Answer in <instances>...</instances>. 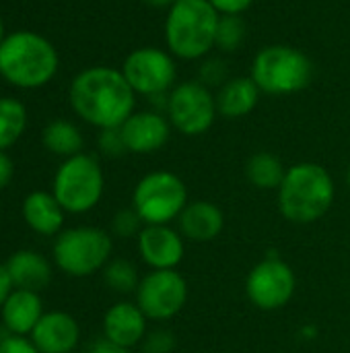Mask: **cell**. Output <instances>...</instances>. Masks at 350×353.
Returning <instances> with one entry per match:
<instances>
[{"label":"cell","mask_w":350,"mask_h":353,"mask_svg":"<svg viewBox=\"0 0 350 353\" xmlns=\"http://www.w3.org/2000/svg\"><path fill=\"white\" fill-rule=\"evenodd\" d=\"M68 101L80 120L105 130L120 128L134 114L136 93L120 68L97 64L80 70L72 79Z\"/></svg>","instance_id":"1"},{"label":"cell","mask_w":350,"mask_h":353,"mask_svg":"<svg viewBox=\"0 0 350 353\" xmlns=\"http://www.w3.org/2000/svg\"><path fill=\"white\" fill-rule=\"evenodd\" d=\"M58 68V50L35 31H12L0 43V79L12 87L39 89L56 77Z\"/></svg>","instance_id":"2"},{"label":"cell","mask_w":350,"mask_h":353,"mask_svg":"<svg viewBox=\"0 0 350 353\" xmlns=\"http://www.w3.org/2000/svg\"><path fill=\"white\" fill-rule=\"evenodd\" d=\"M334 196L336 186L330 172L320 163L303 161L287 168L278 186V209L285 219L309 225L330 211Z\"/></svg>","instance_id":"3"},{"label":"cell","mask_w":350,"mask_h":353,"mask_svg":"<svg viewBox=\"0 0 350 353\" xmlns=\"http://www.w3.org/2000/svg\"><path fill=\"white\" fill-rule=\"evenodd\" d=\"M221 14L208 0H177L165 17L167 50L179 60H202L215 50Z\"/></svg>","instance_id":"4"},{"label":"cell","mask_w":350,"mask_h":353,"mask_svg":"<svg viewBox=\"0 0 350 353\" xmlns=\"http://www.w3.org/2000/svg\"><path fill=\"white\" fill-rule=\"evenodd\" d=\"M314 72V62L305 52L289 43H272L254 56L250 77L262 93L283 97L307 89Z\"/></svg>","instance_id":"5"},{"label":"cell","mask_w":350,"mask_h":353,"mask_svg":"<svg viewBox=\"0 0 350 353\" xmlns=\"http://www.w3.org/2000/svg\"><path fill=\"white\" fill-rule=\"evenodd\" d=\"M105 178L97 157L78 153L60 163L52 182V194L66 213L83 215L95 209L103 196Z\"/></svg>","instance_id":"6"},{"label":"cell","mask_w":350,"mask_h":353,"mask_svg":"<svg viewBox=\"0 0 350 353\" xmlns=\"http://www.w3.org/2000/svg\"><path fill=\"white\" fill-rule=\"evenodd\" d=\"M113 250L111 236L105 230L78 225L56 236L52 254L56 267L68 277H89L109 263Z\"/></svg>","instance_id":"7"},{"label":"cell","mask_w":350,"mask_h":353,"mask_svg":"<svg viewBox=\"0 0 350 353\" xmlns=\"http://www.w3.org/2000/svg\"><path fill=\"white\" fill-rule=\"evenodd\" d=\"M188 205L184 180L167 170H157L138 180L132 192V209L144 225H169Z\"/></svg>","instance_id":"8"},{"label":"cell","mask_w":350,"mask_h":353,"mask_svg":"<svg viewBox=\"0 0 350 353\" xmlns=\"http://www.w3.org/2000/svg\"><path fill=\"white\" fill-rule=\"evenodd\" d=\"M165 116L184 137H200L208 132L219 116L212 89L198 79L177 83L165 97Z\"/></svg>","instance_id":"9"},{"label":"cell","mask_w":350,"mask_h":353,"mask_svg":"<svg viewBox=\"0 0 350 353\" xmlns=\"http://www.w3.org/2000/svg\"><path fill=\"white\" fill-rule=\"evenodd\" d=\"M122 74L136 95L149 99L167 97L177 85V64L169 50L157 46H140L122 62Z\"/></svg>","instance_id":"10"},{"label":"cell","mask_w":350,"mask_h":353,"mask_svg":"<svg viewBox=\"0 0 350 353\" xmlns=\"http://www.w3.org/2000/svg\"><path fill=\"white\" fill-rule=\"evenodd\" d=\"M188 302V281L175 269L149 271L136 288V304L149 321H169Z\"/></svg>","instance_id":"11"},{"label":"cell","mask_w":350,"mask_h":353,"mask_svg":"<svg viewBox=\"0 0 350 353\" xmlns=\"http://www.w3.org/2000/svg\"><path fill=\"white\" fill-rule=\"evenodd\" d=\"M295 288L297 277L293 269L276 256H268L258 263L245 279V294L250 302L266 312L285 308L295 296Z\"/></svg>","instance_id":"12"},{"label":"cell","mask_w":350,"mask_h":353,"mask_svg":"<svg viewBox=\"0 0 350 353\" xmlns=\"http://www.w3.org/2000/svg\"><path fill=\"white\" fill-rule=\"evenodd\" d=\"M120 132L128 153L146 155L163 149L169 143L171 124L165 114L157 110H142V112H134L120 126Z\"/></svg>","instance_id":"13"},{"label":"cell","mask_w":350,"mask_h":353,"mask_svg":"<svg viewBox=\"0 0 350 353\" xmlns=\"http://www.w3.org/2000/svg\"><path fill=\"white\" fill-rule=\"evenodd\" d=\"M138 252L151 271L177 269L184 261V236L171 225H144L138 234Z\"/></svg>","instance_id":"14"},{"label":"cell","mask_w":350,"mask_h":353,"mask_svg":"<svg viewBox=\"0 0 350 353\" xmlns=\"http://www.w3.org/2000/svg\"><path fill=\"white\" fill-rule=\"evenodd\" d=\"M80 339V327L68 312H45L31 333L39 353H74Z\"/></svg>","instance_id":"15"},{"label":"cell","mask_w":350,"mask_h":353,"mask_svg":"<svg viewBox=\"0 0 350 353\" xmlns=\"http://www.w3.org/2000/svg\"><path fill=\"white\" fill-rule=\"evenodd\" d=\"M225 228L223 211L210 201H192L177 217V232L188 242L206 244L221 236Z\"/></svg>","instance_id":"16"},{"label":"cell","mask_w":350,"mask_h":353,"mask_svg":"<svg viewBox=\"0 0 350 353\" xmlns=\"http://www.w3.org/2000/svg\"><path fill=\"white\" fill-rule=\"evenodd\" d=\"M146 321L149 319L136 302H118L103 316V335L109 341L132 350L134 345L144 341Z\"/></svg>","instance_id":"17"},{"label":"cell","mask_w":350,"mask_h":353,"mask_svg":"<svg viewBox=\"0 0 350 353\" xmlns=\"http://www.w3.org/2000/svg\"><path fill=\"white\" fill-rule=\"evenodd\" d=\"M43 314L45 312L39 294L27 290H12L0 310L2 325L6 327V331L19 337L31 335Z\"/></svg>","instance_id":"18"},{"label":"cell","mask_w":350,"mask_h":353,"mask_svg":"<svg viewBox=\"0 0 350 353\" xmlns=\"http://www.w3.org/2000/svg\"><path fill=\"white\" fill-rule=\"evenodd\" d=\"M262 91L254 83L252 77H231L227 83H223L217 91V110L219 116L237 120L250 116L258 101Z\"/></svg>","instance_id":"19"},{"label":"cell","mask_w":350,"mask_h":353,"mask_svg":"<svg viewBox=\"0 0 350 353\" xmlns=\"http://www.w3.org/2000/svg\"><path fill=\"white\" fill-rule=\"evenodd\" d=\"M25 223L39 236H58L64 225V209L52 192L35 190L25 196L21 207Z\"/></svg>","instance_id":"20"},{"label":"cell","mask_w":350,"mask_h":353,"mask_svg":"<svg viewBox=\"0 0 350 353\" xmlns=\"http://www.w3.org/2000/svg\"><path fill=\"white\" fill-rule=\"evenodd\" d=\"M14 290H27L39 294L52 281L50 263L35 250H17L4 263Z\"/></svg>","instance_id":"21"},{"label":"cell","mask_w":350,"mask_h":353,"mask_svg":"<svg viewBox=\"0 0 350 353\" xmlns=\"http://www.w3.org/2000/svg\"><path fill=\"white\" fill-rule=\"evenodd\" d=\"M41 143L43 147L58 155V157H72V155H78L83 153V145H85V139H83V132L78 130L76 124L68 122V120H52L43 132H41Z\"/></svg>","instance_id":"22"},{"label":"cell","mask_w":350,"mask_h":353,"mask_svg":"<svg viewBox=\"0 0 350 353\" xmlns=\"http://www.w3.org/2000/svg\"><path fill=\"white\" fill-rule=\"evenodd\" d=\"M287 174L281 157L270 151L254 153L245 163V178L252 186L260 190H278Z\"/></svg>","instance_id":"23"},{"label":"cell","mask_w":350,"mask_h":353,"mask_svg":"<svg viewBox=\"0 0 350 353\" xmlns=\"http://www.w3.org/2000/svg\"><path fill=\"white\" fill-rule=\"evenodd\" d=\"M27 128V108L14 97H0V151L10 149Z\"/></svg>","instance_id":"24"},{"label":"cell","mask_w":350,"mask_h":353,"mask_svg":"<svg viewBox=\"0 0 350 353\" xmlns=\"http://www.w3.org/2000/svg\"><path fill=\"white\" fill-rule=\"evenodd\" d=\"M103 281L116 294H136L140 283L136 267L126 259H113L103 267Z\"/></svg>","instance_id":"25"},{"label":"cell","mask_w":350,"mask_h":353,"mask_svg":"<svg viewBox=\"0 0 350 353\" xmlns=\"http://www.w3.org/2000/svg\"><path fill=\"white\" fill-rule=\"evenodd\" d=\"M248 37V25L241 14H221L217 25L215 48L219 52H237Z\"/></svg>","instance_id":"26"},{"label":"cell","mask_w":350,"mask_h":353,"mask_svg":"<svg viewBox=\"0 0 350 353\" xmlns=\"http://www.w3.org/2000/svg\"><path fill=\"white\" fill-rule=\"evenodd\" d=\"M231 77H229V70H227V62L219 56H206L200 60V66H198V81L202 85H206L208 89L212 87H221L223 83H227Z\"/></svg>","instance_id":"27"},{"label":"cell","mask_w":350,"mask_h":353,"mask_svg":"<svg viewBox=\"0 0 350 353\" xmlns=\"http://www.w3.org/2000/svg\"><path fill=\"white\" fill-rule=\"evenodd\" d=\"M144 223L138 217V213L134 209H122L113 215L111 219V232L116 238H138V234L142 232Z\"/></svg>","instance_id":"28"},{"label":"cell","mask_w":350,"mask_h":353,"mask_svg":"<svg viewBox=\"0 0 350 353\" xmlns=\"http://www.w3.org/2000/svg\"><path fill=\"white\" fill-rule=\"evenodd\" d=\"M99 151L107 157H122L124 153H128L122 132L120 128H105L99 132Z\"/></svg>","instance_id":"29"},{"label":"cell","mask_w":350,"mask_h":353,"mask_svg":"<svg viewBox=\"0 0 350 353\" xmlns=\"http://www.w3.org/2000/svg\"><path fill=\"white\" fill-rule=\"evenodd\" d=\"M142 343H144L146 353H171L175 350V337L167 329H157V331L146 333Z\"/></svg>","instance_id":"30"},{"label":"cell","mask_w":350,"mask_h":353,"mask_svg":"<svg viewBox=\"0 0 350 353\" xmlns=\"http://www.w3.org/2000/svg\"><path fill=\"white\" fill-rule=\"evenodd\" d=\"M0 353H39V350L33 345L31 339L10 335L4 341H0Z\"/></svg>","instance_id":"31"},{"label":"cell","mask_w":350,"mask_h":353,"mask_svg":"<svg viewBox=\"0 0 350 353\" xmlns=\"http://www.w3.org/2000/svg\"><path fill=\"white\" fill-rule=\"evenodd\" d=\"M219 14H243L256 0H208Z\"/></svg>","instance_id":"32"},{"label":"cell","mask_w":350,"mask_h":353,"mask_svg":"<svg viewBox=\"0 0 350 353\" xmlns=\"http://www.w3.org/2000/svg\"><path fill=\"white\" fill-rule=\"evenodd\" d=\"M87 353H130V350H126V347H122V345L109 341L105 335H101V337H97L95 341L89 343Z\"/></svg>","instance_id":"33"},{"label":"cell","mask_w":350,"mask_h":353,"mask_svg":"<svg viewBox=\"0 0 350 353\" xmlns=\"http://www.w3.org/2000/svg\"><path fill=\"white\" fill-rule=\"evenodd\" d=\"M14 176V163L6 151H0V190H4Z\"/></svg>","instance_id":"34"},{"label":"cell","mask_w":350,"mask_h":353,"mask_svg":"<svg viewBox=\"0 0 350 353\" xmlns=\"http://www.w3.org/2000/svg\"><path fill=\"white\" fill-rule=\"evenodd\" d=\"M14 290L12 281H10V275L6 271V265H0V310L6 302V298L10 296V292Z\"/></svg>","instance_id":"35"},{"label":"cell","mask_w":350,"mask_h":353,"mask_svg":"<svg viewBox=\"0 0 350 353\" xmlns=\"http://www.w3.org/2000/svg\"><path fill=\"white\" fill-rule=\"evenodd\" d=\"M144 6H149V8H165V10H169L177 0H140Z\"/></svg>","instance_id":"36"},{"label":"cell","mask_w":350,"mask_h":353,"mask_svg":"<svg viewBox=\"0 0 350 353\" xmlns=\"http://www.w3.org/2000/svg\"><path fill=\"white\" fill-rule=\"evenodd\" d=\"M4 37H6V33H4V23H2V19H0V43L4 41Z\"/></svg>","instance_id":"37"},{"label":"cell","mask_w":350,"mask_h":353,"mask_svg":"<svg viewBox=\"0 0 350 353\" xmlns=\"http://www.w3.org/2000/svg\"><path fill=\"white\" fill-rule=\"evenodd\" d=\"M347 182H349V188H350V165H349V172H347Z\"/></svg>","instance_id":"38"},{"label":"cell","mask_w":350,"mask_h":353,"mask_svg":"<svg viewBox=\"0 0 350 353\" xmlns=\"http://www.w3.org/2000/svg\"><path fill=\"white\" fill-rule=\"evenodd\" d=\"M142 353H146V352H142Z\"/></svg>","instance_id":"39"},{"label":"cell","mask_w":350,"mask_h":353,"mask_svg":"<svg viewBox=\"0 0 350 353\" xmlns=\"http://www.w3.org/2000/svg\"><path fill=\"white\" fill-rule=\"evenodd\" d=\"M74 353H76V352H74Z\"/></svg>","instance_id":"40"}]
</instances>
